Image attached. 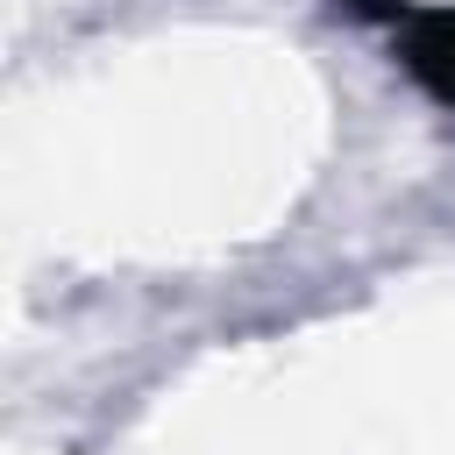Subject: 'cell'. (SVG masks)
I'll use <instances>...</instances> for the list:
<instances>
[{"label":"cell","instance_id":"7a4b0ae2","mask_svg":"<svg viewBox=\"0 0 455 455\" xmlns=\"http://www.w3.org/2000/svg\"><path fill=\"white\" fill-rule=\"evenodd\" d=\"M348 14H363V21H384V28H398V14L412 7V0H341Z\"/></svg>","mask_w":455,"mask_h":455},{"label":"cell","instance_id":"6da1fadb","mask_svg":"<svg viewBox=\"0 0 455 455\" xmlns=\"http://www.w3.org/2000/svg\"><path fill=\"white\" fill-rule=\"evenodd\" d=\"M391 36H398L405 78H412L434 107L455 114V0H448V7H405Z\"/></svg>","mask_w":455,"mask_h":455}]
</instances>
